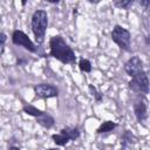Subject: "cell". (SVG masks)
<instances>
[{
	"label": "cell",
	"mask_w": 150,
	"mask_h": 150,
	"mask_svg": "<svg viewBox=\"0 0 150 150\" xmlns=\"http://www.w3.org/2000/svg\"><path fill=\"white\" fill-rule=\"evenodd\" d=\"M49 55L63 64H75L76 62L74 50L61 35H54L49 39Z\"/></svg>",
	"instance_id": "6da1fadb"
},
{
	"label": "cell",
	"mask_w": 150,
	"mask_h": 150,
	"mask_svg": "<svg viewBox=\"0 0 150 150\" xmlns=\"http://www.w3.org/2000/svg\"><path fill=\"white\" fill-rule=\"evenodd\" d=\"M30 26H32V30H33V34H34V38H35L36 42L41 43L45 39L46 30H47V27H48L47 12L43 11V9H36L32 15Z\"/></svg>",
	"instance_id": "7a4b0ae2"
},
{
	"label": "cell",
	"mask_w": 150,
	"mask_h": 150,
	"mask_svg": "<svg viewBox=\"0 0 150 150\" xmlns=\"http://www.w3.org/2000/svg\"><path fill=\"white\" fill-rule=\"evenodd\" d=\"M111 40L124 52H129L130 50V46H131V34L130 32L120 26L116 25L112 30H111Z\"/></svg>",
	"instance_id": "3957f363"
},
{
	"label": "cell",
	"mask_w": 150,
	"mask_h": 150,
	"mask_svg": "<svg viewBox=\"0 0 150 150\" xmlns=\"http://www.w3.org/2000/svg\"><path fill=\"white\" fill-rule=\"evenodd\" d=\"M129 89L136 94H143L146 95L149 93V77H148V71H142L134 77L128 83Z\"/></svg>",
	"instance_id": "277c9868"
},
{
	"label": "cell",
	"mask_w": 150,
	"mask_h": 150,
	"mask_svg": "<svg viewBox=\"0 0 150 150\" xmlns=\"http://www.w3.org/2000/svg\"><path fill=\"white\" fill-rule=\"evenodd\" d=\"M12 42L16 46H20V47H23L26 50L30 52V53H36L38 52V48L35 46V43L29 39V36L20 30V29H15L13 30L12 33Z\"/></svg>",
	"instance_id": "5b68a950"
},
{
	"label": "cell",
	"mask_w": 150,
	"mask_h": 150,
	"mask_svg": "<svg viewBox=\"0 0 150 150\" xmlns=\"http://www.w3.org/2000/svg\"><path fill=\"white\" fill-rule=\"evenodd\" d=\"M34 94L39 98H52L59 96V89L50 83H39L33 87Z\"/></svg>",
	"instance_id": "8992f818"
},
{
	"label": "cell",
	"mask_w": 150,
	"mask_h": 150,
	"mask_svg": "<svg viewBox=\"0 0 150 150\" xmlns=\"http://www.w3.org/2000/svg\"><path fill=\"white\" fill-rule=\"evenodd\" d=\"M134 114L138 123L145 125L148 121V104L144 96H139L134 103Z\"/></svg>",
	"instance_id": "52a82bcc"
},
{
	"label": "cell",
	"mask_w": 150,
	"mask_h": 150,
	"mask_svg": "<svg viewBox=\"0 0 150 150\" xmlns=\"http://www.w3.org/2000/svg\"><path fill=\"white\" fill-rule=\"evenodd\" d=\"M124 70H125V73H127L130 77H134L135 75H137V74L144 71L143 61L141 60L139 56L134 55V56H131V57L124 63Z\"/></svg>",
	"instance_id": "ba28073f"
},
{
	"label": "cell",
	"mask_w": 150,
	"mask_h": 150,
	"mask_svg": "<svg viewBox=\"0 0 150 150\" xmlns=\"http://www.w3.org/2000/svg\"><path fill=\"white\" fill-rule=\"evenodd\" d=\"M60 134H62L64 137H67L69 139V142H70V141L77 139L80 137V135H81V131H80V129L77 127H64V128H62L60 130Z\"/></svg>",
	"instance_id": "9c48e42d"
},
{
	"label": "cell",
	"mask_w": 150,
	"mask_h": 150,
	"mask_svg": "<svg viewBox=\"0 0 150 150\" xmlns=\"http://www.w3.org/2000/svg\"><path fill=\"white\" fill-rule=\"evenodd\" d=\"M136 142H137V138H136V136H135L131 131L125 130V131L122 134V137H121V145H122L123 149H127V148L134 145Z\"/></svg>",
	"instance_id": "30bf717a"
},
{
	"label": "cell",
	"mask_w": 150,
	"mask_h": 150,
	"mask_svg": "<svg viewBox=\"0 0 150 150\" xmlns=\"http://www.w3.org/2000/svg\"><path fill=\"white\" fill-rule=\"evenodd\" d=\"M117 128V123L112 122V121H105L103 122L97 129H96V134L97 135H102V134H108L114 131V129Z\"/></svg>",
	"instance_id": "8fae6325"
},
{
	"label": "cell",
	"mask_w": 150,
	"mask_h": 150,
	"mask_svg": "<svg viewBox=\"0 0 150 150\" xmlns=\"http://www.w3.org/2000/svg\"><path fill=\"white\" fill-rule=\"evenodd\" d=\"M36 122H38L42 128H45V129H50V128L54 125V123H55L54 118H53L50 115L46 114V112H45L42 116L36 117Z\"/></svg>",
	"instance_id": "7c38bea8"
},
{
	"label": "cell",
	"mask_w": 150,
	"mask_h": 150,
	"mask_svg": "<svg viewBox=\"0 0 150 150\" xmlns=\"http://www.w3.org/2000/svg\"><path fill=\"white\" fill-rule=\"evenodd\" d=\"M22 110H23L25 114H27V115H29V116H33V117H35V118H36V117H40V116H42V115L45 114V111L38 109L36 107H34V105H32V104H25V105L22 107Z\"/></svg>",
	"instance_id": "4fadbf2b"
},
{
	"label": "cell",
	"mask_w": 150,
	"mask_h": 150,
	"mask_svg": "<svg viewBox=\"0 0 150 150\" xmlns=\"http://www.w3.org/2000/svg\"><path fill=\"white\" fill-rule=\"evenodd\" d=\"M52 139L59 146H64V145H67L69 143V139L67 137H64L62 134H60V132L59 134H53L52 135Z\"/></svg>",
	"instance_id": "5bb4252c"
},
{
	"label": "cell",
	"mask_w": 150,
	"mask_h": 150,
	"mask_svg": "<svg viewBox=\"0 0 150 150\" xmlns=\"http://www.w3.org/2000/svg\"><path fill=\"white\" fill-rule=\"evenodd\" d=\"M135 4L134 0H118V1H114V6L120 8V9H130L131 6Z\"/></svg>",
	"instance_id": "9a60e30c"
},
{
	"label": "cell",
	"mask_w": 150,
	"mask_h": 150,
	"mask_svg": "<svg viewBox=\"0 0 150 150\" xmlns=\"http://www.w3.org/2000/svg\"><path fill=\"white\" fill-rule=\"evenodd\" d=\"M79 68L83 73H90L91 71V62L84 57H81L79 61Z\"/></svg>",
	"instance_id": "2e32d148"
},
{
	"label": "cell",
	"mask_w": 150,
	"mask_h": 150,
	"mask_svg": "<svg viewBox=\"0 0 150 150\" xmlns=\"http://www.w3.org/2000/svg\"><path fill=\"white\" fill-rule=\"evenodd\" d=\"M88 90H89L90 95L94 97V100H95L97 103H100V102L102 101V98H103V94L100 93V91L96 89V87H94L93 84H89V86H88Z\"/></svg>",
	"instance_id": "e0dca14e"
},
{
	"label": "cell",
	"mask_w": 150,
	"mask_h": 150,
	"mask_svg": "<svg viewBox=\"0 0 150 150\" xmlns=\"http://www.w3.org/2000/svg\"><path fill=\"white\" fill-rule=\"evenodd\" d=\"M7 41V35L5 33H0V57L2 56L4 52H5V45Z\"/></svg>",
	"instance_id": "ac0fdd59"
},
{
	"label": "cell",
	"mask_w": 150,
	"mask_h": 150,
	"mask_svg": "<svg viewBox=\"0 0 150 150\" xmlns=\"http://www.w3.org/2000/svg\"><path fill=\"white\" fill-rule=\"evenodd\" d=\"M139 5L143 7V9H144V11H146V9H149L150 1H149V0H141V1H139Z\"/></svg>",
	"instance_id": "d6986e66"
},
{
	"label": "cell",
	"mask_w": 150,
	"mask_h": 150,
	"mask_svg": "<svg viewBox=\"0 0 150 150\" xmlns=\"http://www.w3.org/2000/svg\"><path fill=\"white\" fill-rule=\"evenodd\" d=\"M8 150H21L19 146H15V145H11L9 148H8Z\"/></svg>",
	"instance_id": "ffe728a7"
},
{
	"label": "cell",
	"mask_w": 150,
	"mask_h": 150,
	"mask_svg": "<svg viewBox=\"0 0 150 150\" xmlns=\"http://www.w3.org/2000/svg\"><path fill=\"white\" fill-rule=\"evenodd\" d=\"M48 150H57L56 148H52V149H48Z\"/></svg>",
	"instance_id": "44dd1931"
},
{
	"label": "cell",
	"mask_w": 150,
	"mask_h": 150,
	"mask_svg": "<svg viewBox=\"0 0 150 150\" xmlns=\"http://www.w3.org/2000/svg\"><path fill=\"white\" fill-rule=\"evenodd\" d=\"M0 23H1V15H0Z\"/></svg>",
	"instance_id": "7402d4cb"
}]
</instances>
